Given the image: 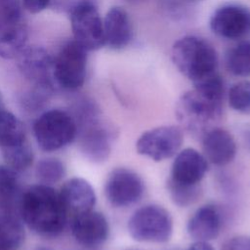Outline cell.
I'll return each mask as SVG.
<instances>
[{
  "label": "cell",
  "instance_id": "obj_28",
  "mask_svg": "<svg viewBox=\"0 0 250 250\" xmlns=\"http://www.w3.org/2000/svg\"><path fill=\"white\" fill-rule=\"evenodd\" d=\"M0 192L12 195H21L19 172L5 165L0 166Z\"/></svg>",
  "mask_w": 250,
  "mask_h": 250
},
{
  "label": "cell",
  "instance_id": "obj_8",
  "mask_svg": "<svg viewBox=\"0 0 250 250\" xmlns=\"http://www.w3.org/2000/svg\"><path fill=\"white\" fill-rule=\"evenodd\" d=\"M87 50L75 40L64 44L53 62V74L60 86L67 90L80 88L85 81Z\"/></svg>",
  "mask_w": 250,
  "mask_h": 250
},
{
  "label": "cell",
  "instance_id": "obj_25",
  "mask_svg": "<svg viewBox=\"0 0 250 250\" xmlns=\"http://www.w3.org/2000/svg\"><path fill=\"white\" fill-rule=\"evenodd\" d=\"M35 174L42 184H55L61 181L65 175V166L63 162L58 158H43L37 163Z\"/></svg>",
  "mask_w": 250,
  "mask_h": 250
},
{
  "label": "cell",
  "instance_id": "obj_4",
  "mask_svg": "<svg viewBox=\"0 0 250 250\" xmlns=\"http://www.w3.org/2000/svg\"><path fill=\"white\" fill-rule=\"evenodd\" d=\"M77 130L75 119L61 109L45 111L33 125L35 140L45 151H55L67 146L76 137Z\"/></svg>",
  "mask_w": 250,
  "mask_h": 250
},
{
  "label": "cell",
  "instance_id": "obj_9",
  "mask_svg": "<svg viewBox=\"0 0 250 250\" xmlns=\"http://www.w3.org/2000/svg\"><path fill=\"white\" fill-rule=\"evenodd\" d=\"M183 132L180 127L167 125L145 132L137 141L138 153L154 161H162L178 153L183 144Z\"/></svg>",
  "mask_w": 250,
  "mask_h": 250
},
{
  "label": "cell",
  "instance_id": "obj_24",
  "mask_svg": "<svg viewBox=\"0 0 250 250\" xmlns=\"http://www.w3.org/2000/svg\"><path fill=\"white\" fill-rule=\"evenodd\" d=\"M22 23L20 0H0V35Z\"/></svg>",
  "mask_w": 250,
  "mask_h": 250
},
{
  "label": "cell",
  "instance_id": "obj_21",
  "mask_svg": "<svg viewBox=\"0 0 250 250\" xmlns=\"http://www.w3.org/2000/svg\"><path fill=\"white\" fill-rule=\"evenodd\" d=\"M225 64L231 74L250 78V42L242 41L230 48L226 54Z\"/></svg>",
  "mask_w": 250,
  "mask_h": 250
},
{
  "label": "cell",
  "instance_id": "obj_16",
  "mask_svg": "<svg viewBox=\"0 0 250 250\" xmlns=\"http://www.w3.org/2000/svg\"><path fill=\"white\" fill-rule=\"evenodd\" d=\"M104 45L113 50L125 48L133 36L132 24L127 12L118 6L110 8L104 21Z\"/></svg>",
  "mask_w": 250,
  "mask_h": 250
},
{
  "label": "cell",
  "instance_id": "obj_15",
  "mask_svg": "<svg viewBox=\"0 0 250 250\" xmlns=\"http://www.w3.org/2000/svg\"><path fill=\"white\" fill-rule=\"evenodd\" d=\"M204 157L211 163L223 166L231 162L236 153V145L226 129L214 127L202 136Z\"/></svg>",
  "mask_w": 250,
  "mask_h": 250
},
{
  "label": "cell",
  "instance_id": "obj_2",
  "mask_svg": "<svg viewBox=\"0 0 250 250\" xmlns=\"http://www.w3.org/2000/svg\"><path fill=\"white\" fill-rule=\"evenodd\" d=\"M171 58L175 66L192 83L218 72V55L205 39L187 35L172 46Z\"/></svg>",
  "mask_w": 250,
  "mask_h": 250
},
{
  "label": "cell",
  "instance_id": "obj_19",
  "mask_svg": "<svg viewBox=\"0 0 250 250\" xmlns=\"http://www.w3.org/2000/svg\"><path fill=\"white\" fill-rule=\"evenodd\" d=\"M24 235L20 215H0V250H17L23 242Z\"/></svg>",
  "mask_w": 250,
  "mask_h": 250
},
{
  "label": "cell",
  "instance_id": "obj_30",
  "mask_svg": "<svg viewBox=\"0 0 250 250\" xmlns=\"http://www.w3.org/2000/svg\"><path fill=\"white\" fill-rule=\"evenodd\" d=\"M23 3V6L28 10L30 13L36 14L39 13L43 10H45L49 3L50 0H21Z\"/></svg>",
  "mask_w": 250,
  "mask_h": 250
},
{
  "label": "cell",
  "instance_id": "obj_31",
  "mask_svg": "<svg viewBox=\"0 0 250 250\" xmlns=\"http://www.w3.org/2000/svg\"><path fill=\"white\" fill-rule=\"evenodd\" d=\"M187 250H214V248L205 241H196L191 246H189Z\"/></svg>",
  "mask_w": 250,
  "mask_h": 250
},
{
  "label": "cell",
  "instance_id": "obj_11",
  "mask_svg": "<svg viewBox=\"0 0 250 250\" xmlns=\"http://www.w3.org/2000/svg\"><path fill=\"white\" fill-rule=\"evenodd\" d=\"M104 193L107 200L115 207H128L137 203L144 194V183L134 171L117 168L108 175Z\"/></svg>",
  "mask_w": 250,
  "mask_h": 250
},
{
  "label": "cell",
  "instance_id": "obj_27",
  "mask_svg": "<svg viewBox=\"0 0 250 250\" xmlns=\"http://www.w3.org/2000/svg\"><path fill=\"white\" fill-rule=\"evenodd\" d=\"M168 189L174 203L182 207H186L194 203L199 197L200 193L199 185L185 186L175 184L171 181L168 182Z\"/></svg>",
  "mask_w": 250,
  "mask_h": 250
},
{
  "label": "cell",
  "instance_id": "obj_3",
  "mask_svg": "<svg viewBox=\"0 0 250 250\" xmlns=\"http://www.w3.org/2000/svg\"><path fill=\"white\" fill-rule=\"evenodd\" d=\"M176 115L183 128L193 136L202 138L221 120L223 101L210 98L193 88L180 97Z\"/></svg>",
  "mask_w": 250,
  "mask_h": 250
},
{
  "label": "cell",
  "instance_id": "obj_12",
  "mask_svg": "<svg viewBox=\"0 0 250 250\" xmlns=\"http://www.w3.org/2000/svg\"><path fill=\"white\" fill-rule=\"evenodd\" d=\"M59 193L68 220L93 210L96 204L93 187L82 178L69 179L63 184Z\"/></svg>",
  "mask_w": 250,
  "mask_h": 250
},
{
  "label": "cell",
  "instance_id": "obj_6",
  "mask_svg": "<svg viewBox=\"0 0 250 250\" xmlns=\"http://www.w3.org/2000/svg\"><path fill=\"white\" fill-rule=\"evenodd\" d=\"M81 114V151L94 162L106 160L111 150V129L100 121L95 107L90 104H86Z\"/></svg>",
  "mask_w": 250,
  "mask_h": 250
},
{
  "label": "cell",
  "instance_id": "obj_1",
  "mask_svg": "<svg viewBox=\"0 0 250 250\" xmlns=\"http://www.w3.org/2000/svg\"><path fill=\"white\" fill-rule=\"evenodd\" d=\"M20 215L31 230L47 237L59 235L68 221L60 193L45 184L32 186L22 192Z\"/></svg>",
  "mask_w": 250,
  "mask_h": 250
},
{
  "label": "cell",
  "instance_id": "obj_13",
  "mask_svg": "<svg viewBox=\"0 0 250 250\" xmlns=\"http://www.w3.org/2000/svg\"><path fill=\"white\" fill-rule=\"evenodd\" d=\"M208 165L207 160L194 148H185L177 153L171 169L169 181L185 186L199 185Z\"/></svg>",
  "mask_w": 250,
  "mask_h": 250
},
{
  "label": "cell",
  "instance_id": "obj_23",
  "mask_svg": "<svg viewBox=\"0 0 250 250\" xmlns=\"http://www.w3.org/2000/svg\"><path fill=\"white\" fill-rule=\"evenodd\" d=\"M2 151L6 165L19 173L29 168L33 162V151L27 141L2 148Z\"/></svg>",
  "mask_w": 250,
  "mask_h": 250
},
{
  "label": "cell",
  "instance_id": "obj_17",
  "mask_svg": "<svg viewBox=\"0 0 250 250\" xmlns=\"http://www.w3.org/2000/svg\"><path fill=\"white\" fill-rule=\"evenodd\" d=\"M51 56L42 48L23 49L19 55V67L22 74L35 84H51L50 71L53 70Z\"/></svg>",
  "mask_w": 250,
  "mask_h": 250
},
{
  "label": "cell",
  "instance_id": "obj_7",
  "mask_svg": "<svg viewBox=\"0 0 250 250\" xmlns=\"http://www.w3.org/2000/svg\"><path fill=\"white\" fill-rule=\"evenodd\" d=\"M70 21L74 40L84 49L93 51L104 45L103 21L92 1L76 3L70 12Z\"/></svg>",
  "mask_w": 250,
  "mask_h": 250
},
{
  "label": "cell",
  "instance_id": "obj_14",
  "mask_svg": "<svg viewBox=\"0 0 250 250\" xmlns=\"http://www.w3.org/2000/svg\"><path fill=\"white\" fill-rule=\"evenodd\" d=\"M71 230L78 243L87 247H94L105 241L109 228L102 213L91 210L71 220Z\"/></svg>",
  "mask_w": 250,
  "mask_h": 250
},
{
  "label": "cell",
  "instance_id": "obj_32",
  "mask_svg": "<svg viewBox=\"0 0 250 250\" xmlns=\"http://www.w3.org/2000/svg\"><path fill=\"white\" fill-rule=\"evenodd\" d=\"M2 101H1V98H0V110H2Z\"/></svg>",
  "mask_w": 250,
  "mask_h": 250
},
{
  "label": "cell",
  "instance_id": "obj_20",
  "mask_svg": "<svg viewBox=\"0 0 250 250\" xmlns=\"http://www.w3.org/2000/svg\"><path fill=\"white\" fill-rule=\"evenodd\" d=\"M26 141L21 121L12 112L0 110V147H9Z\"/></svg>",
  "mask_w": 250,
  "mask_h": 250
},
{
  "label": "cell",
  "instance_id": "obj_22",
  "mask_svg": "<svg viewBox=\"0 0 250 250\" xmlns=\"http://www.w3.org/2000/svg\"><path fill=\"white\" fill-rule=\"evenodd\" d=\"M27 40V29L22 23L17 28L0 35V57L13 59L24 49Z\"/></svg>",
  "mask_w": 250,
  "mask_h": 250
},
{
  "label": "cell",
  "instance_id": "obj_26",
  "mask_svg": "<svg viewBox=\"0 0 250 250\" xmlns=\"http://www.w3.org/2000/svg\"><path fill=\"white\" fill-rule=\"evenodd\" d=\"M228 100L232 109L250 115V81L244 80L233 84L229 91Z\"/></svg>",
  "mask_w": 250,
  "mask_h": 250
},
{
  "label": "cell",
  "instance_id": "obj_18",
  "mask_svg": "<svg viewBox=\"0 0 250 250\" xmlns=\"http://www.w3.org/2000/svg\"><path fill=\"white\" fill-rule=\"evenodd\" d=\"M221 215L214 205L197 209L188 223V233L195 241L208 242L218 237L221 230Z\"/></svg>",
  "mask_w": 250,
  "mask_h": 250
},
{
  "label": "cell",
  "instance_id": "obj_5",
  "mask_svg": "<svg viewBox=\"0 0 250 250\" xmlns=\"http://www.w3.org/2000/svg\"><path fill=\"white\" fill-rule=\"evenodd\" d=\"M130 235L141 242H166L173 231L169 212L161 206L149 204L139 208L128 221Z\"/></svg>",
  "mask_w": 250,
  "mask_h": 250
},
{
  "label": "cell",
  "instance_id": "obj_29",
  "mask_svg": "<svg viewBox=\"0 0 250 250\" xmlns=\"http://www.w3.org/2000/svg\"><path fill=\"white\" fill-rule=\"evenodd\" d=\"M221 250H250V237L235 236L227 240Z\"/></svg>",
  "mask_w": 250,
  "mask_h": 250
},
{
  "label": "cell",
  "instance_id": "obj_10",
  "mask_svg": "<svg viewBox=\"0 0 250 250\" xmlns=\"http://www.w3.org/2000/svg\"><path fill=\"white\" fill-rule=\"evenodd\" d=\"M209 25L213 33L221 38L242 39L250 34V10L241 4H225L214 11Z\"/></svg>",
  "mask_w": 250,
  "mask_h": 250
}]
</instances>
